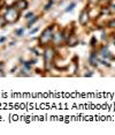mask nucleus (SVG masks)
<instances>
[{
	"instance_id": "nucleus-1",
	"label": "nucleus",
	"mask_w": 115,
	"mask_h": 135,
	"mask_svg": "<svg viewBox=\"0 0 115 135\" xmlns=\"http://www.w3.org/2000/svg\"><path fill=\"white\" fill-rule=\"evenodd\" d=\"M4 19L7 23H15L20 19V11L14 7H8L6 9V13L4 15Z\"/></svg>"
},
{
	"instance_id": "nucleus-2",
	"label": "nucleus",
	"mask_w": 115,
	"mask_h": 135,
	"mask_svg": "<svg viewBox=\"0 0 115 135\" xmlns=\"http://www.w3.org/2000/svg\"><path fill=\"white\" fill-rule=\"evenodd\" d=\"M53 29L54 27H47L46 29L43 31V33L40 35V37H39V43H40V45H43V46H46V45H48L51 42H52L53 39Z\"/></svg>"
},
{
	"instance_id": "nucleus-3",
	"label": "nucleus",
	"mask_w": 115,
	"mask_h": 135,
	"mask_svg": "<svg viewBox=\"0 0 115 135\" xmlns=\"http://www.w3.org/2000/svg\"><path fill=\"white\" fill-rule=\"evenodd\" d=\"M54 50L53 49H46L44 52V62H45V67L46 69H50V66L53 62V58H54Z\"/></svg>"
},
{
	"instance_id": "nucleus-4",
	"label": "nucleus",
	"mask_w": 115,
	"mask_h": 135,
	"mask_svg": "<svg viewBox=\"0 0 115 135\" xmlns=\"http://www.w3.org/2000/svg\"><path fill=\"white\" fill-rule=\"evenodd\" d=\"M63 42H66L65 32H63V31H58V32H54L53 33L52 43H53L54 45H61Z\"/></svg>"
},
{
	"instance_id": "nucleus-5",
	"label": "nucleus",
	"mask_w": 115,
	"mask_h": 135,
	"mask_svg": "<svg viewBox=\"0 0 115 135\" xmlns=\"http://www.w3.org/2000/svg\"><path fill=\"white\" fill-rule=\"evenodd\" d=\"M89 12H87V9H84L82 11V13L80 15V17H78V22H80L81 26H85V24H87V22H89Z\"/></svg>"
},
{
	"instance_id": "nucleus-6",
	"label": "nucleus",
	"mask_w": 115,
	"mask_h": 135,
	"mask_svg": "<svg viewBox=\"0 0 115 135\" xmlns=\"http://www.w3.org/2000/svg\"><path fill=\"white\" fill-rule=\"evenodd\" d=\"M13 6L16 8V9L23 11V9H27V8H28V2H27V0H16Z\"/></svg>"
},
{
	"instance_id": "nucleus-7",
	"label": "nucleus",
	"mask_w": 115,
	"mask_h": 135,
	"mask_svg": "<svg viewBox=\"0 0 115 135\" xmlns=\"http://www.w3.org/2000/svg\"><path fill=\"white\" fill-rule=\"evenodd\" d=\"M100 54H101V57L104 58V59H106V60H107V59H114L113 56H112V53L109 52V50H108L106 46H104L100 50Z\"/></svg>"
},
{
	"instance_id": "nucleus-8",
	"label": "nucleus",
	"mask_w": 115,
	"mask_h": 135,
	"mask_svg": "<svg viewBox=\"0 0 115 135\" xmlns=\"http://www.w3.org/2000/svg\"><path fill=\"white\" fill-rule=\"evenodd\" d=\"M66 42H67L68 45H70V46H75L76 44H78V39L75 35H69V38H67Z\"/></svg>"
},
{
	"instance_id": "nucleus-9",
	"label": "nucleus",
	"mask_w": 115,
	"mask_h": 135,
	"mask_svg": "<svg viewBox=\"0 0 115 135\" xmlns=\"http://www.w3.org/2000/svg\"><path fill=\"white\" fill-rule=\"evenodd\" d=\"M89 62H90V65L91 66H95V67L98 66V58H97V54L95 53V52H92L91 56H90Z\"/></svg>"
},
{
	"instance_id": "nucleus-10",
	"label": "nucleus",
	"mask_w": 115,
	"mask_h": 135,
	"mask_svg": "<svg viewBox=\"0 0 115 135\" xmlns=\"http://www.w3.org/2000/svg\"><path fill=\"white\" fill-rule=\"evenodd\" d=\"M37 20H38V16H34V17H32V19L29 21V23H28V28H30V27H31L32 24H34V23H35Z\"/></svg>"
},
{
	"instance_id": "nucleus-11",
	"label": "nucleus",
	"mask_w": 115,
	"mask_h": 135,
	"mask_svg": "<svg viewBox=\"0 0 115 135\" xmlns=\"http://www.w3.org/2000/svg\"><path fill=\"white\" fill-rule=\"evenodd\" d=\"M75 6H76V4H75V2H72V4H70L67 8H66V12H71V11L75 8Z\"/></svg>"
},
{
	"instance_id": "nucleus-12",
	"label": "nucleus",
	"mask_w": 115,
	"mask_h": 135,
	"mask_svg": "<svg viewBox=\"0 0 115 135\" xmlns=\"http://www.w3.org/2000/svg\"><path fill=\"white\" fill-rule=\"evenodd\" d=\"M23 32H24V29H23V28H20V29H17L16 31H15L16 36H22V35H23Z\"/></svg>"
},
{
	"instance_id": "nucleus-13",
	"label": "nucleus",
	"mask_w": 115,
	"mask_h": 135,
	"mask_svg": "<svg viewBox=\"0 0 115 135\" xmlns=\"http://www.w3.org/2000/svg\"><path fill=\"white\" fill-rule=\"evenodd\" d=\"M52 2H53V0H50V2L46 5V7H45V11H48L51 8V6H52Z\"/></svg>"
},
{
	"instance_id": "nucleus-14",
	"label": "nucleus",
	"mask_w": 115,
	"mask_h": 135,
	"mask_svg": "<svg viewBox=\"0 0 115 135\" xmlns=\"http://www.w3.org/2000/svg\"><path fill=\"white\" fill-rule=\"evenodd\" d=\"M34 16H35L34 13H28V14L25 15V19H27V20H29V19H32Z\"/></svg>"
},
{
	"instance_id": "nucleus-15",
	"label": "nucleus",
	"mask_w": 115,
	"mask_h": 135,
	"mask_svg": "<svg viewBox=\"0 0 115 135\" xmlns=\"http://www.w3.org/2000/svg\"><path fill=\"white\" fill-rule=\"evenodd\" d=\"M108 27H111V28H115V20L111 21V22L108 23Z\"/></svg>"
},
{
	"instance_id": "nucleus-16",
	"label": "nucleus",
	"mask_w": 115,
	"mask_h": 135,
	"mask_svg": "<svg viewBox=\"0 0 115 135\" xmlns=\"http://www.w3.org/2000/svg\"><path fill=\"white\" fill-rule=\"evenodd\" d=\"M96 42H97L96 37H92V39H91V45H92V46H95V45H96Z\"/></svg>"
},
{
	"instance_id": "nucleus-17",
	"label": "nucleus",
	"mask_w": 115,
	"mask_h": 135,
	"mask_svg": "<svg viewBox=\"0 0 115 135\" xmlns=\"http://www.w3.org/2000/svg\"><path fill=\"white\" fill-rule=\"evenodd\" d=\"M4 67H5V62H0V72L4 70Z\"/></svg>"
},
{
	"instance_id": "nucleus-18",
	"label": "nucleus",
	"mask_w": 115,
	"mask_h": 135,
	"mask_svg": "<svg viewBox=\"0 0 115 135\" xmlns=\"http://www.w3.org/2000/svg\"><path fill=\"white\" fill-rule=\"evenodd\" d=\"M38 29H39V28H36V29H34V30H31V31H30V35H32V33H36V32L38 31Z\"/></svg>"
},
{
	"instance_id": "nucleus-19",
	"label": "nucleus",
	"mask_w": 115,
	"mask_h": 135,
	"mask_svg": "<svg viewBox=\"0 0 115 135\" xmlns=\"http://www.w3.org/2000/svg\"><path fill=\"white\" fill-rule=\"evenodd\" d=\"M6 41V37H1V38H0V43H4Z\"/></svg>"
},
{
	"instance_id": "nucleus-20",
	"label": "nucleus",
	"mask_w": 115,
	"mask_h": 135,
	"mask_svg": "<svg viewBox=\"0 0 115 135\" xmlns=\"http://www.w3.org/2000/svg\"><path fill=\"white\" fill-rule=\"evenodd\" d=\"M85 76H92V73H91V72H90V73H86Z\"/></svg>"
},
{
	"instance_id": "nucleus-21",
	"label": "nucleus",
	"mask_w": 115,
	"mask_h": 135,
	"mask_svg": "<svg viewBox=\"0 0 115 135\" xmlns=\"http://www.w3.org/2000/svg\"><path fill=\"white\" fill-rule=\"evenodd\" d=\"M111 8H112V11H113V12H115V5H113Z\"/></svg>"
},
{
	"instance_id": "nucleus-22",
	"label": "nucleus",
	"mask_w": 115,
	"mask_h": 135,
	"mask_svg": "<svg viewBox=\"0 0 115 135\" xmlns=\"http://www.w3.org/2000/svg\"><path fill=\"white\" fill-rule=\"evenodd\" d=\"M114 44H115V35H114Z\"/></svg>"
}]
</instances>
